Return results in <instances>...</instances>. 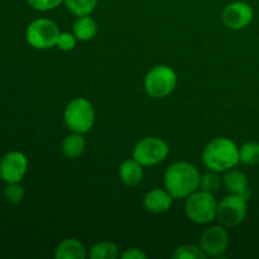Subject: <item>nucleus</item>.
Wrapping results in <instances>:
<instances>
[{
	"instance_id": "obj_2",
	"label": "nucleus",
	"mask_w": 259,
	"mask_h": 259,
	"mask_svg": "<svg viewBox=\"0 0 259 259\" xmlns=\"http://www.w3.org/2000/svg\"><path fill=\"white\" fill-rule=\"evenodd\" d=\"M202 161L210 171H228L239 162V148L230 139L215 138L205 147Z\"/></svg>"
},
{
	"instance_id": "obj_1",
	"label": "nucleus",
	"mask_w": 259,
	"mask_h": 259,
	"mask_svg": "<svg viewBox=\"0 0 259 259\" xmlns=\"http://www.w3.org/2000/svg\"><path fill=\"white\" fill-rule=\"evenodd\" d=\"M200 172L187 162H176L164 174V186L174 199H184L200 187Z\"/></svg>"
},
{
	"instance_id": "obj_18",
	"label": "nucleus",
	"mask_w": 259,
	"mask_h": 259,
	"mask_svg": "<svg viewBox=\"0 0 259 259\" xmlns=\"http://www.w3.org/2000/svg\"><path fill=\"white\" fill-rule=\"evenodd\" d=\"M118 247L110 242H100L91 248L89 257L91 259H115L118 258Z\"/></svg>"
},
{
	"instance_id": "obj_4",
	"label": "nucleus",
	"mask_w": 259,
	"mask_h": 259,
	"mask_svg": "<svg viewBox=\"0 0 259 259\" xmlns=\"http://www.w3.org/2000/svg\"><path fill=\"white\" fill-rule=\"evenodd\" d=\"M218 202L212 194L195 191L187 197L185 211L189 219L196 224H207L217 218Z\"/></svg>"
},
{
	"instance_id": "obj_20",
	"label": "nucleus",
	"mask_w": 259,
	"mask_h": 259,
	"mask_svg": "<svg viewBox=\"0 0 259 259\" xmlns=\"http://www.w3.org/2000/svg\"><path fill=\"white\" fill-rule=\"evenodd\" d=\"M66 7L77 17L90 15L98 5V0H65Z\"/></svg>"
},
{
	"instance_id": "obj_26",
	"label": "nucleus",
	"mask_w": 259,
	"mask_h": 259,
	"mask_svg": "<svg viewBox=\"0 0 259 259\" xmlns=\"http://www.w3.org/2000/svg\"><path fill=\"white\" fill-rule=\"evenodd\" d=\"M123 259H146L147 255L146 253L142 252L141 249H137V248H131V249H126L125 252L121 254Z\"/></svg>"
},
{
	"instance_id": "obj_16",
	"label": "nucleus",
	"mask_w": 259,
	"mask_h": 259,
	"mask_svg": "<svg viewBox=\"0 0 259 259\" xmlns=\"http://www.w3.org/2000/svg\"><path fill=\"white\" fill-rule=\"evenodd\" d=\"M96 33H98V24L89 15L78 17V19L73 24V34L77 39L82 40V42L93 39Z\"/></svg>"
},
{
	"instance_id": "obj_9",
	"label": "nucleus",
	"mask_w": 259,
	"mask_h": 259,
	"mask_svg": "<svg viewBox=\"0 0 259 259\" xmlns=\"http://www.w3.org/2000/svg\"><path fill=\"white\" fill-rule=\"evenodd\" d=\"M27 158L20 152H10L0 162V176L8 184L19 182L27 172Z\"/></svg>"
},
{
	"instance_id": "obj_8",
	"label": "nucleus",
	"mask_w": 259,
	"mask_h": 259,
	"mask_svg": "<svg viewBox=\"0 0 259 259\" xmlns=\"http://www.w3.org/2000/svg\"><path fill=\"white\" fill-rule=\"evenodd\" d=\"M247 215V199L242 195L230 194L218 204L217 218L225 227H235Z\"/></svg>"
},
{
	"instance_id": "obj_5",
	"label": "nucleus",
	"mask_w": 259,
	"mask_h": 259,
	"mask_svg": "<svg viewBox=\"0 0 259 259\" xmlns=\"http://www.w3.org/2000/svg\"><path fill=\"white\" fill-rule=\"evenodd\" d=\"M177 76L175 71L166 65H158L147 73L144 88L151 98L162 99L175 90Z\"/></svg>"
},
{
	"instance_id": "obj_11",
	"label": "nucleus",
	"mask_w": 259,
	"mask_h": 259,
	"mask_svg": "<svg viewBox=\"0 0 259 259\" xmlns=\"http://www.w3.org/2000/svg\"><path fill=\"white\" fill-rule=\"evenodd\" d=\"M223 22L229 29L239 30L249 25L253 19V9L244 2H235L228 5L223 12Z\"/></svg>"
},
{
	"instance_id": "obj_21",
	"label": "nucleus",
	"mask_w": 259,
	"mask_h": 259,
	"mask_svg": "<svg viewBox=\"0 0 259 259\" xmlns=\"http://www.w3.org/2000/svg\"><path fill=\"white\" fill-rule=\"evenodd\" d=\"M172 257L175 259H204L206 258V254L201 249V247L185 244L177 248Z\"/></svg>"
},
{
	"instance_id": "obj_23",
	"label": "nucleus",
	"mask_w": 259,
	"mask_h": 259,
	"mask_svg": "<svg viewBox=\"0 0 259 259\" xmlns=\"http://www.w3.org/2000/svg\"><path fill=\"white\" fill-rule=\"evenodd\" d=\"M23 196H24V191H23L22 186L18 185V182L10 184L9 186L5 189V197H7L8 201L12 202V204H19V202L22 201Z\"/></svg>"
},
{
	"instance_id": "obj_6",
	"label": "nucleus",
	"mask_w": 259,
	"mask_h": 259,
	"mask_svg": "<svg viewBox=\"0 0 259 259\" xmlns=\"http://www.w3.org/2000/svg\"><path fill=\"white\" fill-rule=\"evenodd\" d=\"M61 32L55 22L50 19H37L27 28V40L37 50H47L57 43Z\"/></svg>"
},
{
	"instance_id": "obj_3",
	"label": "nucleus",
	"mask_w": 259,
	"mask_h": 259,
	"mask_svg": "<svg viewBox=\"0 0 259 259\" xmlns=\"http://www.w3.org/2000/svg\"><path fill=\"white\" fill-rule=\"evenodd\" d=\"M95 121V111L89 100L76 98L66 106L65 123L75 133H88Z\"/></svg>"
},
{
	"instance_id": "obj_25",
	"label": "nucleus",
	"mask_w": 259,
	"mask_h": 259,
	"mask_svg": "<svg viewBox=\"0 0 259 259\" xmlns=\"http://www.w3.org/2000/svg\"><path fill=\"white\" fill-rule=\"evenodd\" d=\"M27 2L34 9L45 12V10L55 9L56 7H58L62 3V0H27Z\"/></svg>"
},
{
	"instance_id": "obj_22",
	"label": "nucleus",
	"mask_w": 259,
	"mask_h": 259,
	"mask_svg": "<svg viewBox=\"0 0 259 259\" xmlns=\"http://www.w3.org/2000/svg\"><path fill=\"white\" fill-rule=\"evenodd\" d=\"M220 185H222V180L218 176V172L215 171L207 172L200 180V187H201L202 191L210 192V194L217 192L219 190Z\"/></svg>"
},
{
	"instance_id": "obj_19",
	"label": "nucleus",
	"mask_w": 259,
	"mask_h": 259,
	"mask_svg": "<svg viewBox=\"0 0 259 259\" xmlns=\"http://www.w3.org/2000/svg\"><path fill=\"white\" fill-rule=\"evenodd\" d=\"M239 162L248 166L259 164V143L247 142L239 148Z\"/></svg>"
},
{
	"instance_id": "obj_14",
	"label": "nucleus",
	"mask_w": 259,
	"mask_h": 259,
	"mask_svg": "<svg viewBox=\"0 0 259 259\" xmlns=\"http://www.w3.org/2000/svg\"><path fill=\"white\" fill-rule=\"evenodd\" d=\"M142 164L136 159H128L123 162L119 168V176H120L121 182L126 186H136L141 182L143 177V168Z\"/></svg>"
},
{
	"instance_id": "obj_17",
	"label": "nucleus",
	"mask_w": 259,
	"mask_h": 259,
	"mask_svg": "<svg viewBox=\"0 0 259 259\" xmlns=\"http://www.w3.org/2000/svg\"><path fill=\"white\" fill-rule=\"evenodd\" d=\"M86 148V142L80 133L68 136L62 142V152L68 158H77L83 153Z\"/></svg>"
},
{
	"instance_id": "obj_10",
	"label": "nucleus",
	"mask_w": 259,
	"mask_h": 259,
	"mask_svg": "<svg viewBox=\"0 0 259 259\" xmlns=\"http://www.w3.org/2000/svg\"><path fill=\"white\" fill-rule=\"evenodd\" d=\"M229 245V235L222 227H211L205 230L200 239V247L210 257L222 255Z\"/></svg>"
},
{
	"instance_id": "obj_12",
	"label": "nucleus",
	"mask_w": 259,
	"mask_h": 259,
	"mask_svg": "<svg viewBox=\"0 0 259 259\" xmlns=\"http://www.w3.org/2000/svg\"><path fill=\"white\" fill-rule=\"evenodd\" d=\"M174 202V197L169 194L167 190L154 189L149 191L148 194L144 196L143 205L146 207L147 211L152 212V214H162L169 210Z\"/></svg>"
},
{
	"instance_id": "obj_15",
	"label": "nucleus",
	"mask_w": 259,
	"mask_h": 259,
	"mask_svg": "<svg viewBox=\"0 0 259 259\" xmlns=\"http://www.w3.org/2000/svg\"><path fill=\"white\" fill-rule=\"evenodd\" d=\"M56 259H85L86 250L82 243L76 239H65L57 247Z\"/></svg>"
},
{
	"instance_id": "obj_24",
	"label": "nucleus",
	"mask_w": 259,
	"mask_h": 259,
	"mask_svg": "<svg viewBox=\"0 0 259 259\" xmlns=\"http://www.w3.org/2000/svg\"><path fill=\"white\" fill-rule=\"evenodd\" d=\"M58 48L61 51H71L75 48L76 46V37L75 34H71V33H61L60 37H58L57 43H56Z\"/></svg>"
},
{
	"instance_id": "obj_13",
	"label": "nucleus",
	"mask_w": 259,
	"mask_h": 259,
	"mask_svg": "<svg viewBox=\"0 0 259 259\" xmlns=\"http://www.w3.org/2000/svg\"><path fill=\"white\" fill-rule=\"evenodd\" d=\"M224 186L230 194L234 195H242L245 199L249 195L248 191V180L243 172L238 171V169H228L227 175L224 176Z\"/></svg>"
},
{
	"instance_id": "obj_7",
	"label": "nucleus",
	"mask_w": 259,
	"mask_h": 259,
	"mask_svg": "<svg viewBox=\"0 0 259 259\" xmlns=\"http://www.w3.org/2000/svg\"><path fill=\"white\" fill-rule=\"evenodd\" d=\"M168 151V146L164 141L154 137H147L136 146L133 158L144 167L156 166L167 158Z\"/></svg>"
}]
</instances>
